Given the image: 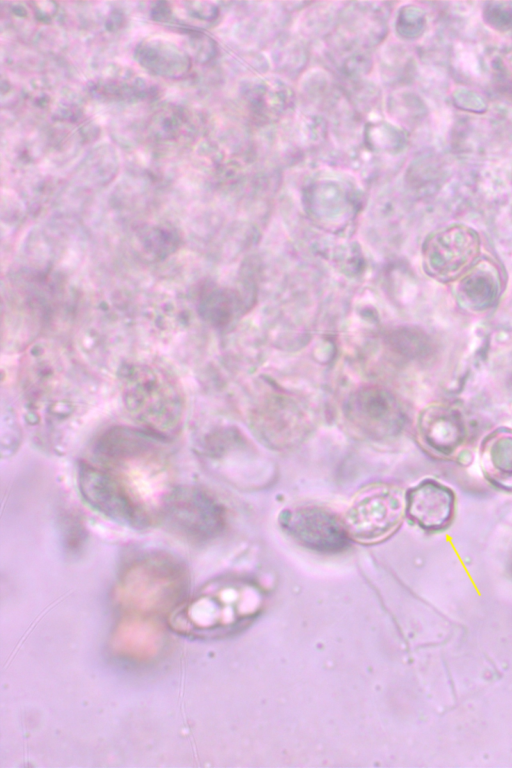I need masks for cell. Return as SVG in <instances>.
<instances>
[{
    "mask_svg": "<svg viewBox=\"0 0 512 768\" xmlns=\"http://www.w3.org/2000/svg\"><path fill=\"white\" fill-rule=\"evenodd\" d=\"M19 382L32 423L47 431L63 427L80 408V385L64 352L55 344L38 340L23 353Z\"/></svg>",
    "mask_w": 512,
    "mask_h": 768,
    "instance_id": "6da1fadb",
    "label": "cell"
},
{
    "mask_svg": "<svg viewBox=\"0 0 512 768\" xmlns=\"http://www.w3.org/2000/svg\"><path fill=\"white\" fill-rule=\"evenodd\" d=\"M118 378L124 406L143 430L164 440L180 431L185 397L170 368L156 360H132L121 366Z\"/></svg>",
    "mask_w": 512,
    "mask_h": 768,
    "instance_id": "7a4b0ae2",
    "label": "cell"
},
{
    "mask_svg": "<svg viewBox=\"0 0 512 768\" xmlns=\"http://www.w3.org/2000/svg\"><path fill=\"white\" fill-rule=\"evenodd\" d=\"M406 513V495L395 485L373 484L360 491L343 520L350 538L375 543L390 536Z\"/></svg>",
    "mask_w": 512,
    "mask_h": 768,
    "instance_id": "3957f363",
    "label": "cell"
},
{
    "mask_svg": "<svg viewBox=\"0 0 512 768\" xmlns=\"http://www.w3.org/2000/svg\"><path fill=\"white\" fill-rule=\"evenodd\" d=\"M159 520L182 536L205 539L224 526L222 505L205 490L194 486H174L165 499Z\"/></svg>",
    "mask_w": 512,
    "mask_h": 768,
    "instance_id": "277c9868",
    "label": "cell"
},
{
    "mask_svg": "<svg viewBox=\"0 0 512 768\" xmlns=\"http://www.w3.org/2000/svg\"><path fill=\"white\" fill-rule=\"evenodd\" d=\"M479 254V235L465 225H451L433 233L422 248L424 270L438 281L462 276L476 263Z\"/></svg>",
    "mask_w": 512,
    "mask_h": 768,
    "instance_id": "5b68a950",
    "label": "cell"
},
{
    "mask_svg": "<svg viewBox=\"0 0 512 768\" xmlns=\"http://www.w3.org/2000/svg\"><path fill=\"white\" fill-rule=\"evenodd\" d=\"M279 521L295 540L319 551L339 550L349 537L343 520L320 507L286 509L280 514Z\"/></svg>",
    "mask_w": 512,
    "mask_h": 768,
    "instance_id": "8992f818",
    "label": "cell"
},
{
    "mask_svg": "<svg viewBox=\"0 0 512 768\" xmlns=\"http://www.w3.org/2000/svg\"><path fill=\"white\" fill-rule=\"evenodd\" d=\"M347 416L364 434L373 438L395 435L403 426V411L388 391L374 386L363 387L348 401Z\"/></svg>",
    "mask_w": 512,
    "mask_h": 768,
    "instance_id": "52a82bcc",
    "label": "cell"
},
{
    "mask_svg": "<svg viewBox=\"0 0 512 768\" xmlns=\"http://www.w3.org/2000/svg\"><path fill=\"white\" fill-rule=\"evenodd\" d=\"M454 492L436 480L426 479L406 494V514L425 530L447 528L455 514Z\"/></svg>",
    "mask_w": 512,
    "mask_h": 768,
    "instance_id": "ba28073f",
    "label": "cell"
},
{
    "mask_svg": "<svg viewBox=\"0 0 512 768\" xmlns=\"http://www.w3.org/2000/svg\"><path fill=\"white\" fill-rule=\"evenodd\" d=\"M423 444L441 456H452L466 439V427L461 413L444 404H432L423 409L417 423Z\"/></svg>",
    "mask_w": 512,
    "mask_h": 768,
    "instance_id": "9c48e42d",
    "label": "cell"
},
{
    "mask_svg": "<svg viewBox=\"0 0 512 768\" xmlns=\"http://www.w3.org/2000/svg\"><path fill=\"white\" fill-rule=\"evenodd\" d=\"M501 287V275L497 266L492 261L483 259L476 262L458 281L456 300L464 310L482 313L495 305Z\"/></svg>",
    "mask_w": 512,
    "mask_h": 768,
    "instance_id": "30bf717a",
    "label": "cell"
},
{
    "mask_svg": "<svg viewBox=\"0 0 512 768\" xmlns=\"http://www.w3.org/2000/svg\"><path fill=\"white\" fill-rule=\"evenodd\" d=\"M136 59L150 73L170 79L183 77L191 67V58L184 49L159 38L141 42L136 49Z\"/></svg>",
    "mask_w": 512,
    "mask_h": 768,
    "instance_id": "8fae6325",
    "label": "cell"
},
{
    "mask_svg": "<svg viewBox=\"0 0 512 768\" xmlns=\"http://www.w3.org/2000/svg\"><path fill=\"white\" fill-rule=\"evenodd\" d=\"M483 474L496 487L512 491V430L499 428L482 442Z\"/></svg>",
    "mask_w": 512,
    "mask_h": 768,
    "instance_id": "7c38bea8",
    "label": "cell"
},
{
    "mask_svg": "<svg viewBox=\"0 0 512 768\" xmlns=\"http://www.w3.org/2000/svg\"><path fill=\"white\" fill-rule=\"evenodd\" d=\"M198 307L206 320L221 325L230 319L233 300L225 290L205 289L199 294Z\"/></svg>",
    "mask_w": 512,
    "mask_h": 768,
    "instance_id": "4fadbf2b",
    "label": "cell"
}]
</instances>
